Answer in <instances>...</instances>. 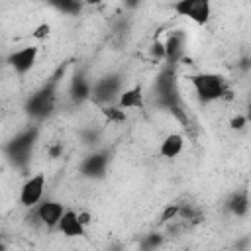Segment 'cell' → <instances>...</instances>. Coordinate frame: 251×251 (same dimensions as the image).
<instances>
[{
  "instance_id": "6da1fadb",
  "label": "cell",
  "mask_w": 251,
  "mask_h": 251,
  "mask_svg": "<svg viewBox=\"0 0 251 251\" xmlns=\"http://www.w3.org/2000/svg\"><path fill=\"white\" fill-rule=\"evenodd\" d=\"M153 94H155V100L161 108L169 110L182 126H188V114L184 110V102L180 96L176 67H173V65L161 67V71L153 82Z\"/></svg>"
},
{
  "instance_id": "7a4b0ae2",
  "label": "cell",
  "mask_w": 251,
  "mask_h": 251,
  "mask_svg": "<svg viewBox=\"0 0 251 251\" xmlns=\"http://www.w3.org/2000/svg\"><path fill=\"white\" fill-rule=\"evenodd\" d=\"M63 75H65V67H59L45 84H41L33 94L27 96L24 110L33 122H43L55 112L57 94H59V88H61Z\"/></svg>"
},
{
  "instance_id": "3957f363",
  "label": "cell",
  "mask_w": 251,
  "mask_h": 251,
  "mask_svg": "<svg viewBox=\"0 0 251 251\" xmlns=\"http://www.w3.org/2000/svg\"><path fill=\"white\" fill-rule=\"evenodd\" d=\"M37 139H39V127H37V126H27V127L20 129V131H18L16 135H12V137L4 143V147H2L6 161H8L14 169H18V171H22V173H27Z\"/></svg>"
},
{
  "instance_id": "277c9868",
  "label": "cell",
  "mask_w": 251,
  "mask_h": 251,
  "mask_svg": "<svg viewBox=\"0 0 251 251\" xmlns=\"http://www.w3.org/2000/svg\"><path fill=\"white\" fill-rule=\"evenodd\" d=\"M188 82L192 84L194 94L202 104L218 102L229 94L227 80L218 73H196L188 76Z\"/></svg>"
},
{
  "instance_id": "5b68a950",
  "label": "cell",
  "mask_w": 251,
  "mask_h": 251,
  "mask_svg": "<svg viewBox=\"0 0 251 251\" xmlns=\"http://www.w3.org/2000/svg\"><path fill=\"white\" fill-rule=\"evenodd\" d=\"M124 90V78L120 73H110V75H104L100 78H96L92 82V88H90V98L98 104H112L118 100V96L122 94Z\"/></svg>"
},
{
  "instance_id": "8992f818",
  "label": "cell",
  "mask_w": 251,
  "mask_h": 251,
  "mask_svg": "<svg viewBox=\"0 0 251 251\" xmlns=\"http://www.w3.org/2000/svg\"><path fill=\"white\" fill-rule=\"evenodd\" d=\"M108 165H110V153L104 151V149H98V151L88 153V155L80 161V165H78V173H80L84 178L100 180V178L106 176Z\"/></svg>"
},
{
  "instance_id": "52a82bcc",
  "label": "cell",
  "mask_w": 251,
  "mask_h": 251,
  "mask_svg": "<svg viewBox=\"0 0 251 251\" xmlns=\"http://www.w3.org/2000/svg\"><path fill=\"white\" fill-rule=\"evenodd\" d=\"M173 10L178 16H184L198 25L208 24V20L212 16V6L208 0H178L173 4Z\"/></svg>"
},
{
  "instance_id": "ba28073f",
  "label": "cell",
  "mask_w": 251,
  "mask_h": 251,
  "mask_svg": "<svg viewBox=\"0 0 251 251\" xmlns=\"http://www.w3.org/2000/svg\"><path fill=\"white\" fill-rule=\"evenodd\" d=\"M37 57H39V47L35 45H24L16 51H12L8 57H6V65L20 76L27 75L35 63H37Z\"/></svg>"
},
{
  "instance_id": "9c48e42d",
  "label": "cell",
  "mask_w": 251,
  "mask_h": 251,
  "mask_svg": "<svg viewBox=\"0 0 251 251\" xmlns=\"http://www.w3.org/2000/svg\"><path fill=\"white\" fill-rule=\"evenodd\" d=\"M45 180L47 178L43 173H37V175H31L29 178H25V182L20 188V204L25 208H35L43 200Z\"/></svg>"
},
{
  "instance_id": "30bf717a",
  "label": "cell",
  "mask_w": 251,
  "mask_h": 251,
  "mask_svg": "<svg viewBox=\"0 0 251 251\" xmlns=\"http://www.w3.org/2000/svg\"><path fill=\"white\" fill-rule=\"evenodd\" d=\"M165 47V65L178 67L182 59L186 57V35L180 29H175L169 33L167 41L163 43Z\"/></svg>"
},
{
  "instance_id": "8fae6325",
  "label": "cell",
  "mask_w": 251,
  "mask_h": 251,
  "mask_svg": "<svg viewBox=\"0 0 251 251\" xmlns=\"http://www.w3.org/2000/svg\"><path fill=\"white\" fill-rule=\"evenodd\" d=\"M65 210L67 208L57 200H41L35 206V216L45 227H57V224H59V220H61Z\"/></svg>"
},
{
  "instance_id": "7c38bea8",
  "label": "cell",
  "mask_w": 251,
  "mask_h": 251,
  "mask_svg": "<svg viewBox=\"0 0 251 251\" xmlns=\"http://www.w3.org/2000/svg\"><path fill=\"white\" fill-rule=\"evenodd\" d=\"M90 88H92V80H88V76L84 73H75L71 76L69 82V98L73 104H82L84 100L90 98Z\"/></svg>"
},
{
  "instance_id": "4fadbf2b",
  "label": "cell",
  "mask_w": 251,
  "mask_h": 251,
  "mask_svg": "<svg viewBox=\"0 0 251 251\" xmlns=\"http://www.w3.org/2000/svg\"><path fill=\"white\" fill-rule=\"evenodd\" d=\"M57 227L65 237H82L86 233V226L80 222L78 212H75V210H65Z\"/></svg>"
},
{
  "instance_id": "5bb4252c",
  "label": "cell",
  "mask_w": 251,
  "mask_h": 251,
  "mask_svg": "<svg viewBox=\"0 0 251 251\" xmlns=\"http://www.w3.org/2000/svg\"><path fill=\"white\" fill-rule=\"evenodd\" d=\"M145 100H143V88L139 84H133L126 90H122V94L118 96L116 100V106L120 110H137V108H143Z\"/></svg>"
},
{
  "instance_id": "9a60e30c",
  "label": "cell",
  "mask_w": 251,
  "mask_h": 251,
  "mask_svg": "<svg viewBox=\"0 0 251 251\" xmlns=\"http://www.w3.org/2000/svg\"><path fill=\"white\" fill-rule=\"evenodd\" d=\"M226 208H227V212H229L231 216H235V218H245V216L249 214V192H247L245 188L235 190V192L227 198Z\"/></svg>"
},
{
  "instance_id": "2e32d148",
  "label": "cell",
  "mask_w": 251,
  "mask_h": 251,
  "mask_svg": "<svg viewBox=\"0 0 251 251\" xmlns=\"http://www.w3.org/2000/svg\"><path fill=\"white\" fill-rule=\"evenodd\" d=\"M182 149H184V137H182V133L173 131V133H169V135L161 141L159 153H161V157H165V159H175V157H178V155L182 153Z\"/></svg>"
},
{
  "instance_id": "e0dca14e",
  "label": "cell",
  "mask_w": 251,
  "mask_h": 251,
  "mask_svg": "<svg viewBox=\"0 0 251 251\" xmlns=\"http://www.w3.org/2000/svg\"><path fill=\"white\" fill-rule=\"evenodd\" d=\"M102 114H104L106 120L112 122V124H122V122H126V112L120 110L118 106H104V108H102Z\"/></svg>"
},
{
  "instance_id": "ac0fdd59",
  "label": "cell",
  "mask_w": 251,
  "mask_h": 251,
  "mask_svg": "<svg viewBox=\"0 0 251 251\" xmlns=\"http://www.w3.org/2000/svg\"><path fill=\"white\" fill-rule=\"evenodd\" d=\"M163 245V235L161 233H147L141 241L143 251H157Z\"/></svg>"
},
{
  "instance_id": "d6986e66",
  "label": "cell",
  "mask_w": 251,
  "mask_h": 251,
  "mask_svg": "<svg viewBox=\"0 0 251 251\" xmlns=\"http://www.w3.org/2000/svg\"><path fill=\"white\" fill-rule=\"evenodd\" d=\"M53 8H57V10L63 12V14L75 16V14L80 12L82 4H78V2H71V0H63V2H53Z\"/></svg>"
},
{
  "instance_id": "ffe728a7",
  "label": "cell",
  "mask_w": 251,
  "mask_h": 251,
  "mask_svg": "<svg viewBox=\"0 0 251 251\" xmlns=\"http://www.w3.org/2000/svg\"><path fill=\"white\" fill-rule=\"evenodd\" d=\"M178 214H180V204H169V206L163 210V214H161V222L165 224V222L173 220V218L178 216Z\"/></svg>"
},
{
  "instance_id": "44dd1931",
  "label": "cell",
  "mask_w": 251,
  "mask_h": 251,
  "mask_svg": "<svg viewBox=\"0 0 251 251\" xmlns=\"http://www.w3.org/2000/svg\"><path fill=\"white\" fill-rule=\"evenodd\" d=\"M151 55H153V57H157L159 61H165V47H163V43H161V41H157V43H153V45H151Z\"/></svg>"
},
{
  "instance_id": "7402d4cb",
  "label": "cell",
  "mask_w": 251,
  "mask_h": 251,
  "mask_svg": "<svg viewBox=\"0 0 251 251\" xmlns=\"http://www.w3.org/2000/svg\"><path fill=\"white\" fill-rule=\"evenodd\" d=\"M229 126H231L233 129H243V127L247 126V116H235V118H231Z\"/></svg>"
},
{
  "instance_id": "603a6c76",
  "label": "cell",
  "mask_w": 251,
  "mask_h": 251,
  "mask_svg": "<svg viewBox=\"0 0 251 251\" xmlns=\"http://www.w3.org/2000/svg\"><path fill=\"white\" fill-rule=\"evenodd\" d=\"M45 35H49V25H47V24L39 25V27H37V31L33 33V37H45Z\"/></svg>"
},
{
  "instance_id": "cb8c5ba5",
  "label": "cell",
  "mask_w": 251,
  "mask_h": 251,
  "mask_svg": "<svg viewBox=\"0 0 251 251\" xmlns=\"http://www.w3.org/2000/svg\"><path fill=\"white\" fill-rule=\"evenodd\" d=\"M0 251H6V245H4L2 241H0Z\"/></svg>"
}]
</instances>
